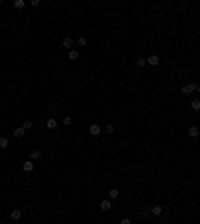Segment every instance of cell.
<instances>
[{
  "label": "cell",
  "instance_id": "1",
  "mask_svg": "<svg viewBox=\"0 0 200 224\" xmlns=\"http://www.w3.org/2000/svg\"><path fill=\"white\" fill-rule=\"evenodd\" d=\"M196 82H188V84H184V86H182V88H180V92H182V94H184V96H190V94H194V92H196Z\"/></svg>",
  "mask_w": 200,
  "mask_h": 224
},
{
  "label": "cell",
  "instance_id": "2",
  "mask_svg": "<svg viewBox=\"0 0 200 224\" xmlns=\"http://www.w3.org/2000/svg\"><path fill=\"white\" fill-rule=\"evenodd\" d=\"M146 64H148V66H158V64H160V56H158V54H150V56L146 58Z\"/></svg>",
  "mask_w": 200,
  "mask_h": 224
},
{
  "label": "cell",
  "instance_id": "3",
  "mask_svg": "<svg viewBox=\"0 0 200 224\" xmlns=\"http://www.w3.org/2000/svg\"><path fill=\"white\" fill-rule=\"evenodd\" d=\"M88 132H90V136H98V134L102 132L100 124H90V126H88Z\"/></svg>",
  "mask_w": 200,
  "mask_h": 224
},
{
  "label": "cell",
  "instance_id": "4",
  "mask_svg": "<svg viewBox=\"0 0 200 224\" xmlns=\"http://www.w3.org/2000/svg\"><path fill=\"white\" fill-rule=\"evenodd\" d=\"M162 212H164V206H160V204H154V206H150V214H154V216H160Z\"/></svg>",
  "mask_w": 200,
  "mask_h": 224
},
{
  "label": "cell",
  "instance_id": "5",
  "mask_svg": "<svg viewBox=\"0 0 200 224\" xmlns=\"http://www.w3.org/2000/svg\"><path fill=\"white\" fill-rule=\"evenodd\" d=\"M100 210L102 212H110L112 210V200H102L100 202Z\"/></svg>",
  "mask_w": 200,
  "mask_h": 224
},
{
  "label": "cell",
  "instance_id": "6",
  "mask_svg": "<svg viewBox=\"0 0 200 224\" xmlns=\"http://www.w3.org/2000/svg\"><path fill=\"white\" fill-rule=\"evenodd\" d=\"M10 218H12L14 222H18L20 218H22V210H20V208H14L12 212H10Z\"/></svg>",
  "mask_w": 200,
  "mask_h": 224
},
{
  "label": "cell",
  "instance_id": "7",
  "mask_svg": "<svg viewBox=\"0 0 200 224\" xmlns=\"http://www.w3.org/2000/svg\"><path fill=\"white\" fill-rule=\"evenodd\" d=\"M78 58H80V52L76 50V48H72V50H68V60H72V62H76Z\"/></svg>",
  "mask_w": 200,
  "mask_h": 224
},
{
  "label": "cell",
  "instance_id": "8",
  "mask_svg": "<svg viewBox=\"0 0 200 224\" xmlns=\"http://www.w3.org/2000/svg\"><path fill=\"white\" fill-rule=\"evenodd\" d=\"M118 196H120V190H118V188H110V190H108V200H116Z\"/></svg>",
  "mask_w": 200,
  "mask_h": 224
},
{
  "label": "cell",
  "instance_id": "9",
  "mask_svg": "<svg viewBox=\"0 0 200 224\" xmlns=\"http://www.w3.org/2000/svg\"><path fill=\"white\" fill-rule=\"evenodd\" d=\"M198 134H200L198 126H190V128H188V136H190V138H198Z\"/></svg>",
  "mask_w": 200,
  "mask_h": 224
},
{
  "label": "cell",
  "instance_id": "10",
  "mask_svg": "<svg viewBox=\"0 0 200 224\" xmlns=\"http://www.w3.org/2000/svg\"><path fill=\"white\" fill-rule=\"evenodd\" d=\"M22 170H24V172H32V170H34V162H32V160H26L24 164H22Z\"/></svg>",
  "mask_w": 200,
  "mask_h": 224
},
{
  "label": "cell",
  "instance_id": "11",
  "mask_svg": "<svg viewBox=\"0 0 200 224\" xmlns=\"http://www.w3.org/2000/svg\"><path fill=\"white\" fill-rule=\"evenodd\" d=\"M42 156V152L38 150V148H34V150H30V160L34 162V160H38V158Z\"/></svg>",
  "mask_w": 200,
  "mask_h": 224
},
{
  "label": "cell",
  "instance_id": "12",
  "mask_svg": "<svg viewBox=\"0 0 200 224\" xmlns=\"http://www.w3.org/2000/svg\"><path fill=\"white\" fill-rule=\"evenodd\" d=\"M72 44H74L72 38H64L62 40V48H66V50H72Z\"/></svg>",
  "mask_w": 200,
  "mask_h": 224
},
{
  "label": "cell",
  "instance_id": "13",
  "mask_svg": "<svg viewBox=\"0 0 200 224\" xmlns=\"http://www.w3.org/2000/svg\"><path fill=\"white\" fill-rule=\"evenodd\" d=\"M26 134V130L22 126H18V128H14V138H22V136Z\"/></svg>",
  "mask_w": 200,
  "mask_h": 224
},
{
  "label": "cell",
  "instance_id": "14",
  "mask_svg": "<svg viewBox=\"0 0 200 224\" xmlns=\"http://www.w3.org/2000/svg\"><path fill=\"white\" fill-rule=\"evenodd\" d=\"M46 128H50V130H54V128H58V122L54 118H48L46 120Z\"/></svg>",
  "mask_w": 200,
  "mask_h": 224
},
{
  "label": "cell",
  "instance_id": "15",
  "mask_svg": "<svg viewBox=\"0 0 200 224\" xmlns=\"http://www.w3.org/2000/svg\"><path fill=\"white\" fill-rule=\"evenodd\" d=\"M8 148V138L6 136H0V150H6Z\"/></svg>",
  "mask_w": 200,
  "mask_h": 224
},
{
  "label": "cell",
  "instance_id": "16",
  "mask_svg": "<svg viewBox=\"0 0 200 224\" xmlns=\"http://www.w3.org/2000/svg\"><path fill=\"white\" fill-rule=\"evenodd\" d=\"M190 106H192V110H200V98H192V102H190Z\"/></svg>",
  "mask_w": 200,
  "mask_h": 224
},
{
  "label": "cell",
  "instance_id": "17",
  "mask_svg": "<svg viewBox=\"0 0 200 224\" xmlns=\"http://www.w3.org/2000/svg\"><path fill=\"white\" fill-rule=\"evenodd\" d=\"M136 66H138V68H146V66H148V64H146V58L140 56V58L136 60Z\"/></svg>",
  "mask_w": 200,
  "mask_h": 224
},
{
  "label": "cell",
  "instance_id": "18",
  "mask_svg": "<svg viewBox=\"0 0 200 224\" xmlns=\"http://www.w3.org/2000/svg\"><path fill=\"white\" fill-rule=\"evenodd\" d=\"M104 132H106V134H114V132H116V126H114V124H106V126H104Z\"/></svg>",
  "mask_w": 200,
  "mask_h": 224
},
{
  "label": "cell",
  "instance_id": "19",
  "mask_svg": "<svg viewBox=\"0 0 200 224\" xmlns=\"http://www.w3.org/2000/svg\"><path fill=\"white\" fill-rule=\"evenodd\" d=\"M12 6H14V8H20V10H22V8L26 6V2H24V0H14V2H12Z\"/></svg>",
  "mask_w": 200,
  "mask_h": 224
},
{
  "label": "cell",
  "instance_id": "20",
  "mask_svg": "<svg viewBox=\"0 0 200 224\" xmlns=\"http://www.w3.org/2000/svg\"><path fill=\"white\" fill-rule=\"evenodd\" d=\"M150 214V208H148V206H142V208H140V216H142V218H146Z\"/></svg>",
  "mask_w": 200,
  "mask_h": 224
},
{
  "label": "cell",
  "instance_id": "21",
  "mask_svg": "<svg viewBox=\"0 0 200 224\" xmlns=\"http://www.w3.org/2000/svg\"><path fill=\"white\" fill-rule=\"evenodd\" d=\"M62 124H64V126H70V124H72V116H70V114H66V116H64V120H62Z\"/></svg>",
  "mask_w": 200,
  "mask_h": 224
},
{
  "label": "cell",
  "instance_id": "22",
  "mask_svg": "<svg viewBox=\"0 0 200 224\" xmlns=\"http://www.w3.org/2000/svg\"><path fill=\"white\" fill-rule=\"evenodd\" d=\"M32 126H34V122H32V120H24V124H22V128H24V130H30Z\"/></svg>",
  "mask_w": 200,
  "mask_h": 224
},
{
  "label": "cell",
  "instance_id": "23",
  "mask_svg": "<svg viewBox=\"0 0 200 224\" xmlns=\"http://www.w3.org/2000/svg\"><path fill=\"white\" fill-rule=\"evenodd\" d=\"M88 44V40H86V36H80L78 38V46H86Z\"/></svg>",
  "mask_w": 200,
  "mask_h": 224
},
{
  "label": "cell",
  "instance_id": "24",
  "mask_svg": "<svg viewBox=\"0 0 200 224\" xmlns=\"http://www.w3.org/2000/svg\"><path fill=\"white\" fill-rule=\"evenodd\" d=\"M120 224H132V220H130V218H128V216H124L122 220H120Z\"/></svg>",
  "mask_w": 200,
  "mask_h": 224
},
{
  "label": "cell",
  "instance_id": "25",
  "mask_svg": "<svg viewBox=\"0 0 200 224\" xmlns=\"http://www.w3.org/2000/svg\"><path fill=\"white\" fill-rule=\"evenodd\" d=\"M30 4H32V6L36 8V6H40V0H30Z\"/></svg>",
  "mask_w": 200,
  "mask_h": 224
},
{
  "label": "cell",
  "instance_id": "26",
  "mask_svg": "<svg viewBox=\"0 0 200 224\" xmlns=\"http://www.w3.org/2000/svg\"><path fill=\"white\" fill-rule=\"evenodd\" d=\"M196 92H198V94H200V84H198V86H196Z\"/></svg>",
  "mask_w": 200,
  "mask_h": 224
},
{
  "label": "cell",
  "instance_id": "27",
  "mask_svg": "<svg viewBox=\"0 0 200 224\" xmlns=\"http://www.w3.org/2000/svg\"><path fill=\"white\" fill-rule=\"evenodd\" d=\"M154 224H162V222H154Z\"/></svg>",
  "mask_w": 200,
  "mask_h": 224
},
{
  "label": "cell",
  "instance_id": "28",
  "mask_svg": "<svg viewBox=\"0 0 200 224\" xmlns=\"http://www.w3.org/2000/svg\"><path fill=\"white\" fill-rule=\"evenodd\" d=\"M0 6H2V0H0Z\"/></svg>",
  "mask_w": 200,
  "mask_h": 224
},
{
  "label": "cell",
  "instance_id": "29",
  "mask_svg": "<svg viewBox=\"0 0 200 224\" xmlns=\"http://www.w3.org/2000/svg\"><path fill=\"white\" fill-rule=\"evenodd\" d=\"M0 224H4V222H0Z\"/></svg>",
  "mask_w": 200,
  "mask_h": 224
}]
</instances>
